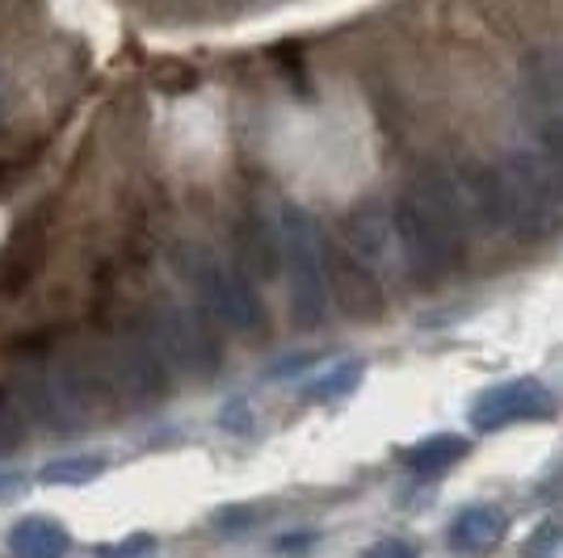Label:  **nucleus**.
<instances>
[{
    "label": "nucleus",
    "mask_w": 563,
    "mask_h": 558,
    "mask_svg": "<svg viewBox=\"0 0 563 558\" xmlns=\"http://www.w3.org/2000/svg\"><path fill=\"white\" fill-rule=\"evenodd\" d=\"M391 235L408 274L424 286L450 278L467 256V214L450 168L417 172L391 207Z\"/></svg>",
    "instance_id": "obj_1"
},
{
    "label": "nucleus",
    "mask_w": 563,
    "mask_h": 558,
    "mask_svg": "<svg viewBox=\"0 0 563 558\" xmlns=\"http://www.w3.org/2000/svg\"><path fill=\"white\" fill-rule=\"evenodd\" d=\"M71 345L80 353L85 370L93 378L106 403H122V408H156L165 403L173 373L161 361V353L147 345L135 324L126 327H106L93 336H71Z\"/></svg>",
    "instance_id": "obj_2"
},
{
    "label": "nucleus",
    "mask_w": 563,
    "mask_h": 558,
    "mask_svg": "<svg viewBox=\"0 0 563 558\" xmlns=\"http://www.w3.org/2000/svg\"><path fill=\"white\" fill-rule=\"evenodd\" d=\"M168 260H173L177 278L189 286L194 303L202 306L214 324L232 327L240 336L265 332V324H269L265 303L257 299L253 278H244L235 260L219 256L211 244H198V239H177L168 248Z\"/></svg>",
    "instance_id": "obj_3"
},
{
    "label": "nucleus",
    "mask_w": 563,
    "mask_h": 558,
    "mask_svg": "<svg viewBox=\"0 0 563 558\" xmlns=\"http://www.w3.org/2000/svg\"><path fill=\"white\" fill-rule=\"evenodd\" d=\"M500 235L547 239L563 227V177L542 152H509L493 164Z\"/></svg>",
    "instance_id": "obj_4"
},
{
    "label": "nucleus",
    "mask_w": 563,
    "mask_h": 558,
    "mask_svg": "<svg viewBox=\"0 0 563 558\" xmlns=\"http://www.w3.org/2000/svg\"><path fill=\"white\" fill-rule=\"evenodd\" d=\"M274 235H278V260L290 281V311L299 324H324L332 311V256L320 223L295 202L274 210Z\"/></svg>",
    "instance_id": "obj_5"
},
{
    "label": "nucleus",
    "mask_w": 563,
    "mask_h": 558,
    "mask_svg": "<svg viewBox=\"0 0 563 558\" xmlns=\"http://www.w3.org/2000/svg\"><path fill=\"white\" fill-rule=\"evenodd\" d=\"M135 327L147 336V345L161 353L168 373L177 370L186 378H214L223 366V345L214 336V320L198 303L156 294L135 315Z\"/></svg>",
    "instance_id": "obj_6"
},
{
    "label": "nucleus",
    "mask_w": 563,
    "mask_h": 558,
    "mask_svg": "<svg viewBox=\"0 0 563 558\" xmlns=\"http://www.w3.org/2000/svg\"><path fill=\"white\" fill-rule=\"evenodd\" d=\"M551 412V395L547 387H539L534 378H517L505 382L496 391H484L471 408V428L475 433H496V428H509L517 420H539Z\"/></svg>",
    "instance_id": "obj_7"
},
{
    "label": "nucleus",
    "mask_w": 563,
    "mask_h": 558,
    "mask_svg": "<svg viewBox=\"0 0 563 558\" xmlns=\"http://www.w3.org/2000/svg\"><path fill=\"white\" fill-rule=\"evenodd\" d=\"M345 244H350L353 260L375 274V278H387L391 269V256L396 253V235H391V214H383L378 207H362L357 214H350L345 223Z\"/></svg>",
    "instance_id": "obj_8"
},
{
    "label": "nucleus",
    "mask_w": 563,
    "mask_h": 558,
    "mask_svg": "<svg viewBox=\"0 0 563 558\" xmlns=\"http://www.w3.org/2000/svg\"><path fill=\"white\" fill-rule=\"evenodd\" d=\"M235 239V265L244 278H274L278 274V235H274V219H265L261 210H244L232 227Z\"/></svg>",
    "instance_id": "obj_9"
},
{
    "label": "nucleus",
    "mask_w": 563,
    "mask_h": 558,
    "mask_svg": "<svg viewBox=\"0 0 563 558\" xmlns=\"http://www.w3.org/2000/svg\"><path fill=\"white\" fill-rule=\"evenodd\" d=\"M505 529H509V516L496 504H471V509H463L450 521L446 542L459 555H484V550L500 546Z\"/></svg>",
    "instance_id": "obj_10"
},
{
    "label": "nucleus",
    "mask_w": 563,
    "mask_h": 558,
    "mask_svg": "<svg viewBox=\"0 0 563 558\" xmlns=\"http://www.w3.org/2000/svg\"><path fill=\"white\" fill-rule=\"evenodd\" d=\"M9 550L18 558H64L71 550V534L51 516H25L9 529Z\"/></svg>",
    "instance_id": "obj_11"
},
{
    "label": "nucleus",
    "mask_w": 563,
    "mask_h": 558,
    "mask_svg": "<svg viewBox=\"0 0 563 558\" xmlns=\"http://www.w3.org/2000/svg\"><path fill=\"white\" fill-rule=\"evenodd\" d=\"M467 449H471L467 437H459V433H433V437L412 445L404 454V462H408V470H417V475H438V470H450L454 462H463Z\"/></svg>",
    "instance_id": "obj_12"
},
{
    "label": "nucleus",
    "mask_w": 563,
    "mask_h": 558,
    "mask_svg": "<svg viewBox=\"0 0 563 558\" xmlns=\"http://www.w3.org/2000/svg\"><path fill=\"white\" fill-rule=\"evenodd\" d=\"M106 454H68V458H55L38 470V483L47 488H85L93 483L97 475H106Z\"/></svg>",
    "instance_id": "obj_13"
},
{
    "label": "nucleus",
    "mask_w": 563,
    "mask_h": 558,
    "mask_svg": "<svg viewBox=\"0 0 563 558\" xmlns=\"http://www.w3.org/2000/svg\"><path fill=\"white\" fill-rule=\"evenodd\" d=\"M526 85L542 105H560L563 101V47H547L526 59Z\"/></svg>",
    "instance_id": "obj_14"
},
{
    "label": "nucleus",
    "mask_w": 563,
    "mask_h": 558,
    "mask_svg": "<svg viewBox=\"0 0 563 558\" xmlns=\"http://www.w3.org/2000/svg\"><path fill=\"white\" fill-rule=\"evenodd\" d=\"M357 382H362V361H341L336 370H329L324 378H316L307 395L316 399V403H332V399L350 395Z\"/></svg>",
    "instance_id": "obj_15"
},
{
    "label": "nucleus",
    "mask_w": 563,
    "mask_h": 558,
    "mask_svg": "<svg viewBox=\"0 0 563 558\" xmlns=\"http://www.w3.org/2000/svg\"><path fill=\"white\" fill-rule=\"evenodd\" d=\"M30 437V424L22 420V412L13 408V399L4 395V387H0V458H9V454H18Z\"/></svg>",
    "instance_id": "obj_16"
},
{
    "label": "nucleus",
    "mask_w": 563,
    "mask_h": 558,
    "mask_svg": "<svg viewBox=\"0 0 563 558\" xmlns=\"http://www.w3.org/2000/svg\"><path fill=\"white\" fill-rule=\"evenodd\" d=\"M560 546H563V521L555 516V521H542L539 529L526 537V550H521V555L526 558H551Z\"/></svg>",
    "instance_id": "obj_17"
},
{
    "label": "nucleus",
    "mask_w": 563,
    "mask_h": 558,
    "mask_svg": "<svg viewBox=\"0 0 563 558\" xmlns=\"http://www.w3.org/2000/svg\"><path fill=\"white\" fill-rule=\"evenodd\" d=\"M539 152L551 160V168L563 177V114H551L539 126Z\"/></svg>",
    "instance_id": "obj_18"
},
{
    "label": "nucleus",
    "mask_w": 563,
    "mask_h": 558,
    "mask_svg": "<svg viewBox=\"0 0 563 558\" xmlns=\"http://www.w3.org/2000/svg\"><path fill=\"white\" fill-rule=\"evenodd\" d=\"M156 550V537L152 534H131L114 542V546H97V558H147Z\"/></svg>",
    "instance_id": "obj_19"
},
{
    "label": "nucleus",
    "mask_w": 563,
    "mask_h": 558,
    "mask_svg": "<svg viewBox=\"0 0 563 558\" xmlns=\"http://www.w3.org/2000/svg\"><path fill=\"white\" fill-rule=\"evenodd\" d=\"M219 424H223L228 433H249V428H253V412H249V403H244V399H232V403L219 412Z\"/></svg>",
    "instance_id": "obj_20"
},
{
    "label": "nucleus",
    "mask_w": 563,
    "mask_h": 558,
    "mask_svg": "<svg viewBox=\"0 0 563 558\" xmlns=\"http://www.w3.org/2000/svg\"><path fill=\"white\" fill-rule=\"evenodd\" d=\"M366 558H417V546L404 542V537H383L366 550Z\"/></svg>",
    "instance_id": "obj_21"
},
{
    "label": "nucleus",
    "mask_w": 563,
    "mask_h": 558,
    "mask_svg": "<svg viewBox=\"0 0 563 558\" xmlns=\"http://www.w3.org/2000/svg\"><path fill=\"white\" fill-rule=\"evenodd\" d=\"M253 521H257V512L253 509H223L219 516H214L219 529H240V525H253Z\"/></svg>",
    "instance_id": "obj_22"
},
{
    "label": "nucleus",
    "mask_w": 563,
    "mask_h": 558,
    "mask_svg": "<svg viewBox=\"0 0 563 558\" xmlns=\"http://www.w3.org/2000/svg\"><path fill=\"white\" fill-rule=\"evenodd\" d=\"M22 491H25V475H18V470H0V504L18 500Z\"/></svg>",
    "instance_id": "obj_23"
},
{
    "label": "nucleus",
    "mask_w": 563,
    "mask_h": 558,
    "mask_svg": "<svg viewBox=\"0 0 563 558\" xmlns=\"http://www.w3.org/2000/svg\"><path fill=\"white\" fill-rule=\"evenodd\" d=\"M4 101H9V85H4V71H0V114H4Z\"/></svg>",
    "instance_id": "obj_24"
}]
</instances>
